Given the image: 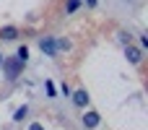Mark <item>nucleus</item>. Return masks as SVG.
<instances>
[{
    "mask_svg": "<svg viewBox=\"0 0 148 130\" xmlns=\"http://www.w3.org/2000/svg\"><path fill=\"white\" fill-rule=\"evenodd\" d=\"M0 65H3V55H0Z\"/></svg>",
    "mask_w": 148,
    "mask_h": 130,
    "instance_id": "nucleus-14",
    "label": "nucleus"
},
{
    "mask_svg": "<svg viewBox=\"0 0 148 130\" xmlns=\"http://www.w3.org/2000/svg\"><path fill=\"white\" fill-rule=\"evenodd\" d=\"M3 73H5V78L8 81H16L18 76H21V68H23V63L18 60V57H3Z\"/></svg>",
    "mask_w": 148,
    "mask_h": 130,
    "instance_id": "nucleus-1",
    "label": "nucleus"
},
{
    "mask_svg": "<svg viewBox=\"0 0 148 130\" xmlns=\"http://www.w3.org/2000/svg\"><path fill=\"white\" fill-rule=\"evenodd\" d=\"M26 115H29V104L18 107V109L13 112V120H16V122H23V120H26Z\"/></svg>",
    "mask_w": 148,
    "mask_h": 130,
    "instance_id": "nucleus-7",
    "label": "nucleus"
},
{
    "mask_svg": "<svg viewBox=\"0 0 148 130\" xmlns=\"http://www.w3.org/2000/svg\"><path fill=\"white\" fill-rule=\"evenodd\" d=\"M125 57H127L133 65H140V63H143V50H140V47L127 44V47H125Z\"/></svg>",
    "mask_w": 148,
    "mask_h": 130,
    "instance_id": "nucleus-3",
    "label": "nucleus"
},
{
    "mask_svg": "<svg viewBox=\"0 0 148 130\" xmlns=\"http://www.w3.org/2000/svg\"><path fill=\"white\" fill-rule=\"evenodd\" d=\"M29 130H44V128H42L39 122H34V125H31V128H29Z\"/></svg>",
    "mask_w": 148,
    "mask_h": 130,
    "instance_id": "nucleus-12",
    "label": "nucleus"
},
{
    "mask_svg": "<svg viewBox=\"0 0 148 130\" xmlns=\"http://www.w3.org/2000/svg\"><path fill=\"white\" fill-rule=\"evenodd\" d=\"M117 39H120L125 47H127V44H133V34H130V31H117Z\"/></svg>",
    "mask_w": 148,
    "mask_h": 130,
    "instance_id": "nucleus-8",
    "label": "nucleus"
},
{
    "mask_svg": "<svg viewBox=\"0 0 148 130\" xmlns=\"http://www.w3.org/2000/svg\"><path fill=\"white\" fill-rule=\"evenodd\" d=\"M39 50H42L47 57H55V55H57V47H55V39H52V36H39Z\"/></svg>",
    "mask_w": 148,
    "mask_h": 130,
    "instance_id": "nucleus-2",
    "label": "nucleus"
},
{
    "mask_svg": "<svg viewBox=\"0 0 148 130\" xmlns=\"http://www.w3.org/2000/svg\"><path fill=\"white\" fill-rule=\"evenodd\" d=\"M78 8H81V0H68V3H65V10H68V13H75Z\"/></svg>",
    "mask_w": 148,
    "mask_h": 130,
    "instance_id": "nucleus-10",
    "label": "nucleus"
},
{
    "mask_svg": "<svg viewBox=\"0 0 148 130\" xmlns=\"http://www.w3.org/2000/svg\"><path fill=\"white\" fill-rule=\"evenodd\" d=\"M0 39H5V42L18 39V29H16V26H3V29H0Z\"/></svg>",
    "mask_w": 148,
    "mask_h": 130,
    "instance_id": "nucleus-6",
    "label": "nucleus"
},
{
    "mask_svg": "<svg viewBox=\"0 0 148 130\" xmlns=\"http://www.w3.org/2000/svg\"><path fill=\"white\" fill-rule=\"evenodd\" d=\"M70 96H73V104H75V107H86V104H88V91H83V89L70 91Z\"/></svg>",
    "mask_w": 148,
    "mask_h": 130,
    "instance_id": "nucleus-4",
    "label": "nucleus"
},
{
    "mask_svg": "<svg viewBox=\"0 0 148 130\" xmlns=\"http://www.w3.org/2000/svg\"><path fill=\"white\" fill-rule=\"evenodd\" d=\"M83 3H88V5H91V8H94V5H96V0H83Z\"/></svg>",
    "mask_w": 148,
    "mask_h": 130,
    "instance_id": "nucleus-13",
    "label": "nucleus"
},
{
    "mask_svg": "<svg viewBox=\"0 0 148 130\" xmlns=\"http://www.w3.org/2000/svg\"><path fill=\"white\" fill-rule=\"evenodd\" d=\"M81 120H83V128H99V122H101L99 112H86Z\"/></svg>",
    "mask_w": 148,
    "mask_h": 130,
    "instance_id": "nucleus-5",
    "label": "nucleus"
},
{
    "mask_svg": "<svg viewBox=\"0 0 148 130\" xmlns=\"http://www.w3.org/2000/svg\"><path fill=\"white\" fill-rule=\"evenodd\" d=\"M55 47H57V50H65V52H68V50H70V42H68V39H55Z\"/></svg>",
    "mask_w": 148,
    "mask_h": 130,
    "instance_id": "nucleus-11",
    "label": "nucleus"
},
{
    "mask_svg": "<svg viewBox=\"0 0 148 130\" xmlns=\"http://www.w3.org/2000/svg\"><path fill=\"white\" fill-rule=\"evenodd\" d=\"M16 57H18V60H21V63L26 65V60H29V47H26V44H23V47H18V52H16Z\"/></svg>",
    "mask_w": 148,
    "mask_h": 130,
    "instance_id": "nucleus-9",
    "label": "nucleus"
}]
</instances>
